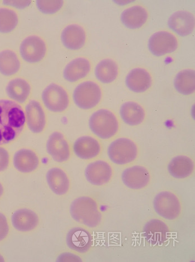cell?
<instances>
[{
    "label": "cell",
    "instance_id": "obj_1",
    "mask_svg": "<svg viewBox=\"0 0 195 262\" xmlns=\"http://www.w3.org/2000/svg\"><path fill=\"white\" fill-rule=\"evenodd\" d=\"M26 123V114L19 104L0 100V145L14 141L21 135Z\"/></svg>",
    "mask_w": 195,
    "mask_h": 262
},
{
    "label": "cell",
    "instance_id": "obj_2",
    "mask_svg": "<svg viewBox=\"0 0 195 262\" xmlns=\"http://www.w3.org/2000/svg\"><path fill=\"white\" fill-rule=\"evenodd\" d=\"M70 214L76 222L89 228L100 226L102 221L99 205L94 199L90 196H81L73 201Z\"/></svg>",
    "mask_w": 195,
    "mask_h": 262
},
{
    "label": "cell",
    "instance_id": "obj_3",
    "mask_svg": "<svg viewBox=\"0 0 195 262\" xmlns=\"http://www.w3.org/2000/svg\"><path fill=\"white\" fill-rule=\"evenodd\" d=\"M91 132L102 139H109L117 135L119 122L115 115L107 109H101L94 112L89 121Z\"/></svg>",
    "mask_w": 195,
    "mask_h": 262
},
{
    "label": "cell",
    "instance_id": "obj_4",
    "mask_svg": "<svg viewBox=\"0 0 195 262\" xmlns=\"http://www.w3.org/2000/svg\"><path fill=\"white\" fill-rule=\"evenodd\" d=\"M107 154L109 159L113 163L124 166L137 159L138 148L131 139L120 138L115 140L109 145Z\"/></svg>",
    "mask_w": 195,
    "mask_h": 262
},
{
    "label": "cell",
    "instance_id": "obj_5",
    "mask_svg": "<svg viewBox=\"0 0 195 262\" xmlns=\"http://www.w3.org/2000/svg\"><path fill=\"white\" fill-rule=\"evenodd\" d=\"M154 208L158 215L170 221L179 219L182 210L179 198L175 193L167 191L156 195L154 200Z\"/></svg>",
    "mask_w": 195,
    "mask_h": 262
},
{
    "label": "cell",
    "instance_id": "obj_6",
    "mask_svg": "<svg viewBox=\"0 0 195 262\" xmlns=\"http://www.w3.org/2000/svg\"><path fill=\"white\" fill-rule=\"evenodd\" d=\"M102 96V90L99 85L89 81L79 84L75 90L72 97L78 107L89 110L99 104Z\"/></svg>",
    "mask_w": 195,
    "mask_h": 262
},
{
    "label": "cell",
    "instance_id": "obj_7",
    "mask_svg": "<svg viewBox=\"0 0 195 262\" xmlns=\"http://www.w3.org/2000/svg\"><path fill=\"white\" fill-rule=\"evenodd\" d=\"M42 100L48 111L63 112L69 105V97L66 90L56 83L48 85L42 93Z\"/></svg>",
    "mask_w": 195,
    "mask_h": 262
},
{
    "label": "cell",
    "instance_id": "obj_8",
    "mask_svg": "<svg viewBox=\"0 0 195 262\" xmlns=\"http://www.w3.org/2000/svg\"><path fill=\"white\" fill-rule=\"evenodd\" d=\"M178 46V40L176 36L166 31L155 33L149 40V51L157 57L172 53L176 51Z\"/></svg>",
    "mask_w": 195,
    "mask_h": 262
},
{
    "label": "cell",
    "instance_id": "obj_9",
    "mask_svg": "<svg viewBox=\"0 0 195 262\" xmlns=\"http://www.w3.org/2000/svg\"><path fill=\"white\" fill-rule=\"evenodd\" d=\"M46 50L45 41L35 35L28 36L24 39L20 48L22 58L30 63L40 62L44 58Z\"/></svg>",
    "mask_w": 195,
    "mask_h": 262
},
{
    "label": "cell",
    "instance_id": "obj_10",
    "mask_svg": "<svg viewBox=\"0 0 195 262\" xmlns=\"http://www.w3.org/2000/svg\"><path fill=\"white\" fill-rule=\"evenodd\" d=\"M46 151L52 159L58 163L68 161L71 156L69 144L63 134L56 132L52 134L46 143Z\"/></svg>",
    "mask_w": 195,
    "mask_h": 262
},
{
    "label": "cell",
    "instance_id": "obj_11",
    "mask_svg": "<svg viewBox=\"0 0 195 262\" xmlns=\"http://www.w3.org/2000/svg\"><path fill=\"white\" fill-rule=\"evenodd\" d=\"M113 169L108 162L99 160L90 163L85 170V176L90 184L101 186L110 182Z\"/></svg>",
    "mask_w": 195,
    "mask_h": 262
},
{
    "label": "cell",
    "instance_id": "obj_12",
    "mask_svg": "<svg viewBox=\"0 0 195 262\" xmlns=\"http://www.w3.org/2000/svg\"><path fill=\"white\" fill-rule=\"evenodd\" d=\"M66 241L71 251L81 254L88 252L93 244L92 235L82 227L71 229L66 235Z\"/></svg>",
    "mask_w": 195,
    "mask_h": 262
},
{
    "label": "cell",
    "instance_id": "obj_13",
    "mask_svg": "<svg viewBox=\"0 0 195 262\" xmlns=\"http://www.w3.org/2000/svg\"><path fill=\"white\" fill-rule=\"evenodd\" d=\"M124 185L131 190H141L147 187L151 181V174L147 168L141 166L127 168L121 174Z\"/></svg>",
    "mask_w": 195,
    "mask_h": 262
},
{
    "label": "cell",
    "instance_id": "obj_14",
    "mask_svg": "<svg viewBox=\"0 0 195 262\" xmlns=\"http://www.w3.org/2000/svg\"><path fill=\"white\" fill-rule=\"evenodd\" d=\"M14 228L21 233H30L38 228L40 219L37 214L32 210L22 208L16 210L11 217Z\"/></svg>",
    "mask_w": 195,
    "mask_h": 262
},
{
    "label": "cell",
    "instance_id": "obj_15",
    "mask_svg": "<svg viewBox=\"0 0 195 262\" xmlns=\"http://www.w3.org/2000/svg\"><path fill=\"white\" fill-rule=\"evenodd\" d=\"M72 148L75 155L83 160H93L99 157L102 151L100 142L95 138L88 136L78 138Z\"/></svg>",
    "mask_w": 195,
    "mask_h": 262
},
{
    "label": "cell",
    "instance_id": "obj_16",
    "mask_svg": "<svg viewBox=\"0 0 195 262\" xmlns=\"http://www.w3.org/2000/svg\"><path fill=\"white\" fill-rule=\"evenodd\" d=\"M26 121L29 129L35 134L41 133L45 129L46 116L39 102L30 101L26 106Z\"/></svg>",
    "mask_w": 195,
    "mask_h": 262
},
{
    "label": "cell",
    "instance_id": "obj_17",
    "mask_svg": "<svg viewBox=\"0 0 195 262\" xmlns=\"http://www.w3.org/2000/svg\"><path fill=\"white\" fill-rule=\"evenodd\" d=\"M13 163L18 171L22 173H30L35 171L39 168L40 160L38 155L34 150L23 148L16 152Z\"/></svg>",
    "mask_w": 195,
    "mask_h": 262
},
{
    "label": "cell",
    "instance_id": "obj_18",
    "mask_svg": "<svg viewBox=\"0 0 195 262\" xmlns=\"http://www.w3.org/2000/svg\"><path fill=\"white\" fill-rule=\"evenodd\" d=\"M169 28L181 36L191 34L194 29V16L186 11L176 12L169 17Z\"/></svg>",
    "mask_w": 195,
    "mask_h": 262
},
{
    "label": "cell",
    "instance_id": "obj_19",
    "mask_svg": "<svg viewBox=\"0 0 195 262\" xmlns=\"http://www.w3.org/2000/svg\"><path fill=\"white\" fill-rule=\"evenodd\" d=\"M46 181L51 190L58 196H63L68 193L70 188V181L68 174L63 169L54 167L48 170Z\"/></svg>",
    "mask_w": 195,
    "mask_h": 262
},
{
    "label": "cell",
    "instance_id": "obj_20",
    "mask_svg": "<svg viewBox=\"0 0 195 262\" xmlns=\"http://www.w3.org/2000/svg\"><path fill=\"white\" fill-rule=\"evenodd\" d=\"M152 81V77L147 70L137 68L127 75L125 82L128 89L132 92L142 93L150 88Z\"/></svg>",
    "mask_w": 195,
    "mask_h": 262
},
{
    "label": "cell",
    "instance_id": "obj_21",
    "mask_svg": "<svg viewBox=\"0 0 195 262\" xmlns=\"http://www.w3.org/2000/svg\"><path fill=\"white\" fill-rule=\"evenodd\" d=\"M86 38L85 30L77 24L67 26L61 35L64 47L72 51L80 50L84 46Z\"/></svg>",
    "mask_w": 195,
    "mask_h": 262
},
{
    "label": "cell",
    "instance_id": "obj_22",
    "mask_svg": "<svg viewBox=\"0 0 195 262\" xmlns=\"http://www.w3.org/2000/svg\"><path fill=\"white\" fill-rule=\"evenodd\" d=\"M149 17L148 12L141 6L135 5L123 11L120 20L124 25L130 29L142 27Z\"/></svg>",
    "mask_w": 195,
    "mask_h": 262
},
{
    "label": "cell",
    "instance_id": "obj_23",
    "mask_svg": "<svg viewBox=\"0 0 195 262\" xmlns=\"http://www.w3.org/2000/svg\"><path fill=\"white\" fill-rule=\"evenodd\" d=\"M91 70V64L86 58H78L66 65L63 76L66 81L76 82L87 76Z\"/></svg>",
    "mask_w": 195,
    "mask_h": 262
},
{
    "label": "cell",
    "instance_id": "obj_24",
    "mask_svg": "<svg viewBox=\"0 0 195 262\" xmlns=\"http://www.w3.org/2000/svg\"><path fill=\"white\" fill-rule=\"evenodd\" d=\"M194 165L190 158L185 156L174 157L168 165V171L173 178L185 179L191 176L194 171Z\"/></svg>",
    "mask_w": 195,
    "mask_h": 262
},
{
    "label": "cell",
    "instance_id": "obj_25",
    "mask_svg": "<svg viewBox=\"0 0 195 262\" xmlns=\"http://www.w3.org/2000/svg\"><path fill=\"white\" fill-rule=\"evenodd\" d=\"M120 116L125 123L130 126H137L143 123L145 118L143 108L138 103L126 102L120 108Z\"/></svg>",
    "mask_w": 195,
    "mask_h": 262
},
{
    "label": "cell",
    "instance_id": "obj_26",
    "mask_svg": "<svg viewBox=\"0 0 195 262\" xmlns=\"http://www.w3.org/2000/svg\"><path fill=\"white\" fill-rule=\"evenodd\" d=\"M119 74L118 66L113 60L103 59L98 64L95 70L97 80L105 84H109L116 80Z\"/></svg>",
    "mask_w": 195,
    "mask_h": 262
},
{
    "label": "cell",
    "instance_id": "obj_27",
    "mask_svg": "<svg viewBox=\"0 0 195 262\" xmlns=\"http://www.w3.org/2000/svg\"><path fill=\"white\" fill-rule=\"evenodd\" d=\"M31 92L29 83L22 78H17L11 80L7 87L8 96L15 102H25Z\"/></svg>",
    "mask_w": 195,
    "mask_h": 262
},
{
    "label": "cell",
    "instance_id": "obj_28",
    "mask_svg": "<svg viewBox=\"0 0 195 262\" xmlns=\"http://www.w3.org/2000/svg\"><path fill=\"white\" fill-rule=\"evenodd\" d=\"M174 86L179 93L190 95L195 90V72L193 70H185L177 74L174 80Z\"/></svg>",
    "mask_w": 195,
    "mask_h": 262
},
{
    "label": "cell",
    "instance_id": "obj_29",
    "mask_svg": "<svg viewBox=\"0 0 195 262\" xmlns=\"http://www.w3.org/2000/svg\"><path fill=\"white\" fill-rule=\"evenodd\" d=\"M168 232L167 225L158 219L149 222L144 228V234L149 241L155 244L165 240Z\"/></svg>",
    "mask_w": 195,
    "mask_h": 262
},
{
    "label": "cell",
    "instance_id": "obj_30",
    "mask_svg": "<svg viewBox=\"0 0 195 262\" xmlns=\"http://www.w3.org/2000/svg\"><path fill=\"white\" fill-rule=\"evenodd\" d=\"M20 62L16 54L10 50L0 53V73L6 76H13L19 72Z\"/></svg>",
    "mask_w": 195,
    "mask_h": 262
},
{
    "label": "cell",
    "instance_id": "obj_31",
    "mask_svg": "<svg viewBox=\"0 0 195 262\" xmlns=\"http://www.w3.org/2000/svg\"><path fill=\"white\" fill-rule=\"evenodd\" d=\"M18 16L15 12L8 8H0V33H9L16 28Z\"/></svg>",
    "mask_w": 195,
    "mask_h": 262
},
{
    "label": "cell",
    "instance_id": "obj_32",
    "mask_svg": "<svg viewBox=\"0 0 195 262\" xmlns=\"http://www.w3.org/2000/svg\"><path fill=\"white\" fill-rule=\"evenodd\" d=\"M63 1H44L39 0L36 2V5L41 13L46 14H53L57 13L63 6Z\"/></svg>",
    "mask_w": 195,
    "mask_h": 262
},
{
    "label": "cell",
    "instance_id": "obj_33",
    "mask_svg": "<svg viewBox=\"0 0 195 262\" xmlns=\"http://www.w3.org/2000/svg\"><path fill=\"white\" fill-rule=\"evenodd\" d=\"M10 231L9 224L6 216L0 212V242L8 237Z\"/></svg>",
    "mask_w": 195,
    "mask_h": 262
},
{
    "label": "cell",
    "instance_id": "obj_34",
    "mask_svg": "<svg viewBox=\"0 0 195 262\" xmlns=\"http://www.w3.org/2000/svg\"><path fill=\"white\" fill-rule=\"evenodd\" d=\"M10 164V155L8 150L0 147V172L7 169Z\"/></svg>",
    "mask_w": 195,
    "mask_h": 262
},
{
    "label": "cell",
    "instance_id": "obj_35",
    "mask_svg": "<svg viewBox=\"0 0 195 262\" xmlns=\"http://www.w3.org/2000/svg\"><path fill=\"white\" fill-rule=\"evenodd\" d=\"M58 260L59 261H82V259L75 254L67 253L60 255Z\"/></svg>",
    "mask_w": 195,
    "mask_h": 262
},
{
    "label": "cell",
    "instance_id": "obj_36",
    "mask_svg": "<svg viewBox=\"0 0 195 262\" xmlns=\"http://www.w3.org/2000/svg\"><path fill=\"white\" fill-rule=\"evenodd\" d=\"M31 1H4V4L7 5L12 6L16 8H26L31 4Z\"/></svg>",
    "mask_w": 195,
    "mask_h": 262
},
{
    "label": "cell",
    "instance_id": "obj_37",
    "mask_svg": "<svg viewBox=\"0 0 195 262\" xmlns=\"http://www.w3.org/2000/svg\"><path fill=\"white\" fill-rule=\"evenodd\" d=\"M4 194V187L3 185L0 183V199L2 198Z\"/></svg>",
    "mask_w": 195,
    "mask_h": 262
},
{
    "label": "cell",
    "instance_id": "obj_38",
    "mask_svg": "<svg viewBox=\"0 0 195 262\" xmlns=\"http://www.w3.org/2000/svg\"><path fill=\"white\" fill-rule=\"evenodd\" d=\"M0 261H4V259L1 255H0Z\"/></svg>",
    "mask_w": 195,
    "mask_h": 262
}]
</instances>
